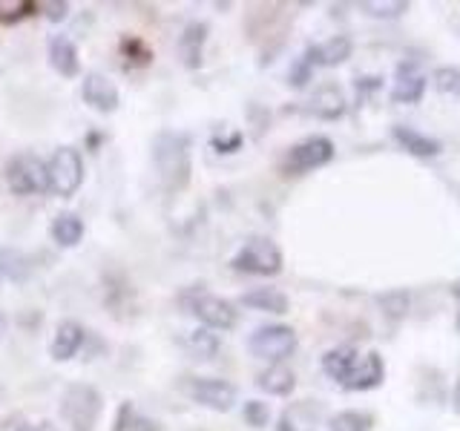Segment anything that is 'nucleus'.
Wrapping results in <instances>:
<instances>
[{"label":"nucleus","instance_id":"nucleus-2","mask_svg":"<svg viewBox=\"0 0 460 431\" xmlns=\"http://www.w3.org/2000/svg\"><path fill=\"white\" fill-rule=\"evenodd\" d=\"M61 417L72 431H95L101 417V394L86 383H72L61 397Z\"/></svg>","mask_w":460,"mask_h":431},{"label":"nucleus","instance_id":"nucleus-24","mask_svg":"<svg viewBox=\"0 0 460 431\" xmlns=\"http://www.w3.org/2000/svg\"><path fill=\"white\" fill-rule=\"evenodd\" d=\"M371 423L366 411H340L328 420V431H371Z\"/></svg>","mask_w":460,"mask_h":431},{"label":"nucleus","instance_id":"nucleus-1","mask_svg":"<svg viewBox=\"0 0 460 431\" xmlns=\"http://www.w3.org/2000/svg\"><path fill=\"white\" fill-rule=\"evenodd\" d=\"M153 162L167 190H184L190 181V141L181 133H158L153 141Z\"/></svg>","mask_w":460,"mask_h":431},{"label":"nucleus","instance_id":"nucleus-8","mask_svg":"<svg viewBox=\"0 0 460 431\" xmlns=\"http://www.w3.org/2000/svg\"><path fill=\"white\" fill-rule=\"evenodd\" d=\"M184 305L196 316V320L205 322V328L227 330V328H234L236 320H239L234 302H227L222 296H213V294H205V291H193L190 296H184Z\"/></svg>","mask_w":460,"mask_h":431},{"label":"nucleus","instance_id":"nucleus-15","mask_svg":"<svg viewBox=\"0 0 460 431\" xmlns=\"http://www.w3.org/2000/svg\"><path fill=\"white\" fill-rule=\"evenodd\" d=\"M81 345H84V328L78 322L66 320V322L58 325L55 339L49 345V354H52V359H58V363H66V359H72L78 354Z\"/></svg>","mask_w":460,"mask_h":431},{"label":"nucleus","instance_id":"nucleus-16","mask_svg":"<svg viewBox=\"0 0 460 431\" xmlns=\"http://www.w3.org/2000/svg\"><path fill=\"white\" fill-rule=\"evenodd\" d=\"M392 136H394V141L400 144L402 150L417 155V158H431V155H438L443 150V144L438 138H429V136L417 133V129H411L406 124H397L392 129Z\"/></svg>","mask_w":460,"mask_h":431},{"label":"nucleus","instance_id":"nucleus-7","mask_svg":"<svg viewBox=\"0 0 460 431\" xmlns=\"http://www.w3.org/2000/svg\"><path fill=\"white\" fill-rule=\"evenodd\" d=\"M184 394L193 402L213 411H230L236 406V385L227 380H216V377H187L181 383Z\"/></svg>","mask_w":460,"mask_h":431},{"label":"nucleus","instance_id":"nucleus-27","mask_svg":"<svg viewBox=\"0 0 460 431\" xmlns=\"http://www.w3.org/2000/svg\"><path fill=\"white\" fill-rule=\"evenodd\" d=\"M244 420H248V426H253V428H265L268 426V420H270V409H268V402H262V400H248L244 402Z\"/></svg>","mask_w":460,"mask_h":431},{"label":"nucleus","instance_id":"nucleus-17","mask_svg":"<svg viewBox=\"0 0 460 431\" xmlns=\"http://www.w3.org/2000/svg\"><path fill=\"white\" fill-rule=\"evenodd\" d=\"M49 64L55 72H61L64 78H75L78 75V49H75V43H72L69 38L64 35H55L49 40Z\"/></svg>","mask_w":460,"mask_h":431},{"label":"nucleus","instance_id":"nucleus-38","mask_svg":"<svg viewBox=\"0 0 460 431\" xmlns=\"http://www.w3.org/2000/svg\"><path fill=\"white\" fill-rule=\"evenodd\" d=\"M457 330H460V313H457Z\"/></svg>","mask_w":460,"mask_h":431},{"label":"nucleus","instance_id":"nucleus-26","mask_svg":"<svg viewBox=\"0 0 460 431\" xmlns=\"http://www.w3.org/2000/svg\"><path fill=\"white\" fill-rule=\"evenodd\" d=\"M435 86L446 95L460 98V69L457 66H440L435 69Z\"/></svg>","mask_w":460,"mask_h":431},{"label":"nucleus","instance_id":"nucleus-33","mask_svg":"<svg viewBox=\"0 0 460 431\" xmlns=\"http://www.w3.org/2000/svg\"><path fill=\"white\" fill-rule=\"evenodd\" d=\"M43 9H49V12H47V18H49V21H61L64 14H66V4H47Z\"/></svg>","mask_w":460,"mask_h":431},{"label":"nucleus","instance_id":"nucleus-19","mask_svg":"<svg viewBox=\"0 0 460 431\" xmlns=\"http://www.w3.org/2000/svg\"><path fill=\"white\" fill-rule=\"evenodd\" d=\"M256 385L262 388V391L273 394V397H285V394H291L296 388V377H294L291 368H285V365L277 363V365H268L265 371L256 374Z\"/></svg>","mask_w":460,"mask_h":431},{"label":"nucleus","instance_id":"nucleus-32","mask_svg":"<svg viewBox=\"0 0 460 431\" xmlns=\"http://www.w3.org/2000/svg\"><path fill=\"white\" fill-rule=\"evenodd\" d=\"M242 144V136L239 133H234L227 141H213V147H219V153H234L236 147Z\"/></svg>","mask_w":460,"mask_h":431},{"label":"nucleus","instance_id":"nucleus-11","mask_svg":"<svg viewBox=\"0 0 460 431\" xmlns=\"http://www.w3.org/2000/svg\"><path fill=\"white\" fill-rule=\"evenodd\" d=\"M426 95V75L414 61H400L394 72L392 101L394 104H420Z\"/></svg>","mask_w":460,"mask_h":431},{"label":"nucleus","instance_id":"nucleus-34","mask_svg":"<svg viewBox=\"0 0 460 431\" xmlns=\"http://www.w3.org/2000/svg\"><path fill=\"white\" fill-rule=\"evenodd\" d=\"M14 431H58L49 420H40V423H26L21 428H14Z\"/></svg>","mask_w":460,"mask_h":431},{"label":"nucleus","instance_id":"nucleus-29","mask_svg":"<svg viewBox=\"0 0 460 431\" xmlns=\"http://www.w3.org/2000/svg\"><path fill=\"white\" fill-rule=\"evenodd\" d=\"M311 72H314V66L305 61V57H299V61L291 66V86H305L311 81Z\"/></svg>","mask_w":460,"mask_h":431},{"label":"nucleus","instance_id":"nucleus-18","mask_svg":"<svg viewBox=\"0 0 460 431\" xmlns=\"http://www.w3.org/2000/svg\"><path fill=\"white\" fill-rule=\"evenodd\" d=\"M205 40H208V23L193 21L184 26V32L179 38V55H181L184 66L196 69L201 64V47H205Z\"/></svg>","mask_w":460,"mask_h":431},{"label":"nucleus","instance_id":"nucleus-12","mask_svg":"<svg viewBox=\"0 0 460 431\" xmlns=\"http://www.w3.org/2000/svg\"><path fill=\"white\" fill-rule=\"evenodd\" d=\"M84 101L98 112H115L119 110V86H115L107 75L101 72H86L81 84Z\"/></svg>","mask_w":460,"mask_h":431},{"label":"nucleus","instance_id":"nucleus-37","mask_svg":"<svg viewBox=\"0 0 460 431\" xmlns=\"http://www.w3.org/2000/svg\"><path fill=\"white\" fill-rule=\"evenodd\" d=\"M452 296L460 302V282H455V285H452Z\"/></svg>","mask_w":460,"mask_h":431},{"label":"nucleus","instance_id":"nucleus-23","mask_svg":"<svg viewBox=\"0 0 460 431\" xmlns=\"http://www.w3.org/2000/svg\"><path fill=\"white\" fill-rule=\"evenodd\" d=\"M184 348L199 359H210L219 351V337H216L210 328H196L184 337Z\"/></svg>","mask_w":460,"mask_h":431},{"label":"nucleus","instance_id":"nucleus-39","mask_svg":"<svg viewBox=\"0 0 460 431\" xmlns=\"http://www.w3.org/2000/svg\"><path fill=\"white\" fill-rule=\"evenodd\" d=\"M0 325H4V316H0Z\"/></svg>","mask_w":460,"mask_h":431},{"label":"nucleus","instance_id":"nucleus-30","mask_svg":"<svg viewBox=\"0 0 460 431\" xmlns=\"http://www.w3.org/2000/svg\"><path fill=\"white\" fill-rule=\"evenodd\" d=\"M277 431H314V426H308V423H299L294 411H285V414L279 417V426H277Z\"/></svg>","mask_w":460,"mask_h":431},{"label":"nucleus","instance_id":"nucleus-13","mask_svg":"<svg viewBox=\"0 0 460 431\" xmlns=\"http://www.w3.org/2000/svg\"><path fill=\"white\" fill-rule=\"evenodd\" d=\"M354 52V43L349 35H337V38H331L325 43H314V47L305 49V61L311 66H340L342 61H349Z\"/></svg>","mask_w":460,"mask_h":431},{"label":"nucleus","instance_id":"nucleus-31","mask_svg":"<svg viewBox=\"0 0 460 431\" xmlns=\"http://www.w3.org/2000/svg\"><path fill=\"white\" fill-rule=\"evenodd\" d=\"M127 431H158V426L150 420V417H141L133 411V417H129V423H127Z\"/></svg>","mask_w":460,"mask_h":431},{"label":"nucleus","instance_id":"nucleus-9","mask_svg":"<svg viewBox=\"0 0 460 431\" xmlns=\"http://www.w3.org/2000/svg\"><path fill=\"white\" fill-rule=\"evenodd\" d=\"M331 158H334V141L328 136H311L305 141H299L291 147L285 158V170L288 172H308L316 167H325Z\"/></svg>","mask_w":460,"mask_h":431},{"label":"nucleus","instance_id":"nucleus-10","mask_svg":"<svg viewBox=\"0 0 460 431\" xmlns=\"http://www.w3.org/2000/svg\"><path fill=\"white\" fill-rule=\"evenodd\" d=\"M383 377H385L383 356L377 351H368V354H357L351 371L345 374V380L340 385L349 388V391H368V388H377Z\"/></svg>","mask_w":460,"mask_h":431},{"label":"nucleus","instance_id":"nucleus-35","mask_svg":"<svg viewBox=\"0 0 460 431\" xmlns=\"http://www.w3.org/2000/svg\"><path fill=\"white\" fill-rule=\"evenodd\" d=\"M366 81H368V78H359V81H357V90H359V98H363V95H366ZM380 84H383L380 78H371V84H368V92H374V90H380Z\"/></svg>","mask_w":460,"mask_h":431},{"label":"nucleus","instance_id":"nucleus-4","mask_svg":"<svg viewBox=\"0 0 460 431\" xmlns=\"http://www.w3.org/2000/svg\"><path fill=\"white\" fill-rule=\"evenodd\" d=\"M234 270L253 273V277H277L282 270V251L270 239L256 236L242 244V251L234 256Z\"/></svg>","mask_w":460,"mask_h":431},{"label":"nucleus","instance_id":"nucleus-5","mask_svg":"<svg viewBox=\"0 0 460 431\" xmlns=\"http://www.w3.org/2000/svg\"><path fill=\"white\" fill-rule=\"evenodd\" d=\"M296 342H299L296 330L291 325H262L251 334L248 348L253 356L268 359V363L277 365L296 351Z\"/></svg>","mask_w":460,"mask_h":431},{"label":"nucleus","instance_id":"nucleus-25","mask_svg":"<svg viewBox=\"0 0 460 431\" xmlns=\"http://www.w3.org/2000/svg\"><path fill=\"white\" fill-rule=\"evenodd\" d=\"M366 14L371 18H400L402 12H409L411 4L409 0H394V4H377V0H368V4H359Z\"/></svg>","mask_w":460,"mask_h":431},{"label":"nucleus","instance_id":"nucleus-22","mask_svg":"<svg viewBox=\"0 0 460 431\" xmlns=\"http://www.w3.org/2000/svg\"><path fill=\"white\" fill-rule=\"evenodd\" d=\"M354 359H357V348H354V345H337V348H331V351L323 356V371H325L334 383H342V380H345V374L351 371Z\"/></svg>","mask_w":460,"mask_h":431},{"label":"nucleus","instance_id":"nucleus-20","mask_svg":"<svg viewBox=\"0 0 460 431\" xmlns=\"http://www.w3.org/2000/svg\"><path fill=\"white\" fill-rule=\"evenodd\" d=\"M49 233H52L55 244H61V248H75V244L84 239V219L78 213H58L52 219Z\"/></svg>","mask_w":460,"mask_h":431},{"label":"nucleus","instance_id":"nucleus-21","mask_svg":"<svg viewBox=\"0 0 460 431\" xmlns=\"http://www.w3.org/2000/svg\"><path fill=\"white\" fill-rule=\"evenodd\" d=\"M242 305L253 308V311H265V313H288V296L277 287H256V291L242 294Z\"/></svg>","mask_w":460,"mask_h":431},{"label":"nucleus","instance_id":"nucleus-28","mask_svg":"<svg viewBox=\"0 0 460 431\" xmlns=\"http://www.w3.org/2000/svg\"><path fill=\"white\" fill-rule=\"evenodd\" d=\"M409 294L406 291H394V294H383L380 296V305L388 311V313H394V316H402L409 311Z\"/></svg>","mask_w":460,"mask_h":431},{"label":"nucleus","instance_id":"nucleus-36","mask_svg":"<svg viewBox=\"0 0 460 431\" xmlns=\"http://www.w3.org/2000/svg\"><path fill=\"white\" fill-rule=\"evenodd\" d=\"M452 402H455V411L460 414V380L455 383V391H452Z\"/></svg>","mask_w":460,"mask_h":431},{"label":"nucleus","instance_id":"nucleus-6","mask_svg":"<svg viewBox=\"0 0 460 431\" xmlns=\"http://www.w3.org/2000/svg\"><path fill=\"white\" fill-rule=\"evenodd\" d=\"M6 181H9V190L14 196H40L49 190V181H47V162H40L38 155L32 153H21L14 155L9 167H6Z\"/></svg>","mask_w":460,"mask_h":431},{"label":"nucleus","instance_id":"nucleus-14","mask_svg":"<svg viewBox=\"0 0 460 431\" xmlns=\"http://www.w3.org/2000/svg\"><path fill=\"white\" fill-rule=\"evenodd\" d=\"M308 110L316 115V119L334 121V119H340V115L345 112V95H342V90H340L337 84H325V86H320V90L311 95Z\"/></svg>","mask_w":460,"mask_h":431},{"label":"nucleus","instance_id":"nucleus-3","mask_svg":"<svg viewBox=\"0 0 460 431\" xmlns=\"http://www.w3.org/2000/svg\"><path fill=\"white\" fill-rule=\"evenodd\" d=\"M47 181H49V193L69 198L84 181L81 153L75 147H58L47 162Z\"/></svg>","mask_w":460,"mask_h":431}]
</instances>
